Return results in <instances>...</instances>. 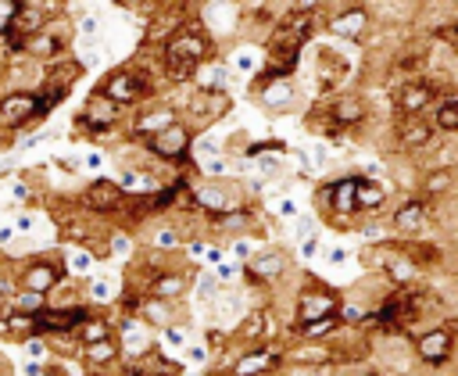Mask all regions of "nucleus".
I'll list each match as a JSON object with an SVG mask.
<instances>
[{"label": "nucleus", "instance_id": "f257e3e1", "mask_svg": "<svg viewBox=\"0 0 458 376\" xmlns=\"http://www.w3.org/2000/svg\"><path fill=\"white\" fill-rule=\"evenodd\" d=\"M211 50H215V43H211V36H208L204 25H197V21L179 25V29L161 43V64H165V75H168L172 82L193 79V72H197L204 61L215 57Z\"/></svg>", "mask_w": 458, "mask_h": 376}, {"label": "nucleus", "instance_id": "f03ea898", "mask_svg": "<svg viewBox=\"0 0 458 376\" xmlns=\"http://www.w3.org/2000/svg\"><path fill=\"white\" fill-rule=\"evenodd\" d=\"M97 93L107 97L111 104H118V107L125 111V107L147 100V97L154 93V82H150L147 72H136V68H114V72H107V75L100 79Z\"/></svg>", "mask_w": 458, "mask_h": 376}, {"label": "nucleus", "instance_id": "7ed1b4c3", "mask_svg": "<svg viewBox=\"0 0 458 376\" xmlns=\"http://www.w3.org/2000/svg\"><path fill=\"white\" fill-rule=\"evenodd\" d=\"M64 276H68V269H64V261L57 258H32V261H25L21 269H18V290H29V294H39V297H47L50 290H57L61 283H64Z\"/></svg>", "mask_w": 458, "mask_h": 376}, {"label": "nucleus", "instance_id": "20e7f679", "mask_svg": "<svg viewBox=\"0 0 458 376\" xmlns=\"http://www.w3.org/2000/svg\"><path fill=\"white\" fill-rule=\"evenodd\" d=\"M190 147H193V132L190 125L175 122L168 129H161L157 136H147L143 140V150L161 158V161H190Z\"/></svg>", "mask_w": 458, "mask_h": 376}, {"label": "nucleus", "instance_id": "39448f33", "mask_svg": "<svg viewBox=\"0 0 458 376\" xmlns=\"http://www.w3.org/2000/svg\"><path fill=\"white\" fill-rule=\"evenodd\" d=\"M454 340H458V337H454L451 326H433V329L419 333V337L411 340V347H415V358H419L422 365L440 369V365L451 362V355H454Z\"/></svg>", "mask_w": 458, "mask_h": 376}, {"label": "nucleus", "instance_id": "423d86ee", "mask_svg": "<svg viewBox=\"0 0 458 376\" xmlns=\"http://www.w3.org/2000/svg\"><path fill=\"white\" fill-rule=\"evenodd\" d=\"M437 100H440V93H437V86L426 75L404 79V86L397 90V111H401V118H422L426 111H433Z\"/></svg>", "mask_w": 458, "mask_h": 376}, {"label": "nucleus", "instance_id": "0eeeda50", "mask_svg": "<svg viewBox=\"0 0 458 376\" xmlns=\"http://www.w3.org/2000/svg\"><path fill=\"white\" fill-rule=\"evenodd\" d=\"M329 315H340V297L326 286H308L301 297H297V329L301 326H311L318 319H329Z\"/></svg>", "mask_w": 458, "mask_h": 376}, {"label": "nucleus", "instance_id": "6e6552de", "mask_svg": "<svg viewBox=\"0 0 458 376\" xmlns=\"http://www.w3.org/2000/svg\"><path fill=\"white\" fill-rule=\"evenodd\" d=\"M354 190H358V175H344V179L326 183V186L318 190V201H322V208H326L333 218H347V215H358Z\"/></svg>", "mask_w": 458, "mask_h": 376}, {"label": "nucleus", "instance_id": "1a4fd4ad", "mask_svg": "<svg viewBox=\"0 0 458 376\" xmlns=\"http://www.w3.org/2000/svg\"><path fill=\"white\" fill-rule=\"evenodd\" d=\"M190 201H193V208L208 211L211 218H222V215H229V211H236V208H240V204H236V197H233V190H229L225 183H215V179H208V183L193 186Z\"/></svg>", "mask_w": 458, "mask_h": 376}, {"label": "nucleus", "instance_id": "9d476101", "mask_svg": "<svg viewBox=\"0 0 458 376\" xmlns=\"http://www.w3.org/2000/svg\"><path fill=\"white\" fill-rule=\"evenodd\" d=\"M36 122V93L32 90H11L0 97V129H21Z\"/></svg>", "mask_w": 458, "mask_h": 376}, {"label": "nucleus", "instance_id": "9b49d317", "mask_svg": "<svg viewBox=\"0 0 458 376\" xmlns=\"http://www.w3.org/2000/svg\"><path fill=\"white\" fill-rule=\"evenodd\" d=\"M286 269H290V258H286L283 251H276V247H265V251H258V254L247 258L243 276H247L250 283H276Z\"/></svg>", "mask_w": 458, "mask_h": 376}, {"label": "nucleus", "instance_id": "f8f14e48", "mask_svg": "<svg viewBox=\"0 0 458 376\" xmlns=\"http://www.w3.org/2000/svg\"><path fill=\"white\" fill-rule=\"evenodd\" d=\"M369 25H372V14H369V7H344V11H336L329 21H326V29L333 32V36H340V39H351V43H358L365 32H369Z\"/></svg>", "mask_w": 458, "mask_h": 376}, {"label": "nucleus", "instance_id": "ddd939ff", "mask_svg": "<svg viewBox=\"0 0 458 376\" xmlns=\"http://www.w3.org/2000/svg\"><path fill=\"white\" fill-rule=\"evenodd\" d=\"M54 21H57V18H50V25H47L43 32H36L32 39H25V50H21V54H29V57H36V61H54V57H61V54L68 50V32H57Z\"/></svg>", "mask_w": 458, "mask_h": 376}, {"label": "nucleus", "instance_id": "4468645a", "mask_svg": "<svg viewBox=\"0 0 458 376\" xmlns=\"http://www.w3.org/2000/svg\"><path fill=\"white\" fill-rule=\"evenodd\" d=\"M122 118V107L118 104H111L107 97H100V93H93L89 100H86V107H82V125H86V132H107V129H114V122Z\"/></svg>", "mask_w": 458, "mask_h": 376}, {"label": "nucleus", "instance_id": "2eb2a0df", "mask_svg": "<svg viewBox=\"0 0 458 376\" xmlns=\"http://www.w3.org/2000/svg\"><path fill=\"white\" fill-rule=\"evenodd\" d=\"M390 226L401 233V236H419L422 226H426V201L422 197H408L394 208L390 215Z\"/></svg>", "mask_w": 458, "mask_h": 376}, {"label": "nucleus", "instance_id": "dca6fc26", "mask_svg": "<svg viewBox=\"0 0 458 376\" xmlns=\"http://www.w3.org/2000/svg\"><path fill=\"white\" fill-rule=\"evenodd\" d=\"M175 122H179V111H175L172 104H161V107H143V111L136 115V122H132V136L147 140V136H157L161 129H168V125H175Z\"/></svg>", "mask_w": 458, "mask_h": 376}, {"label": "nucleus", "instance_id": "f3484780", "mask_svg": "<svg viewBox=\"0 0 458 376\" xmlns=\"http://www.w3.org/2000/svg\"><path fill=\"white\" fill-rule=\"evenodd\" d=\"M279 362H283V351L254 347V351H247V355H240V358H236V365H233V372H229V376H265V372L279 369Z\"/></svg>", "mask_w": 458, "mask_h": 376}, {"label": "nucleus", "instance_id": "a211bd4d", "mask_svg": "<svg viewBox=\"0 0 458 376\" xmlns=\"http://www.w3.org/2000/svg\"><path fill=\"white\" fill-rule=\"evenodd\" d=\"M390 254L383 258V276L394 283V286H401V290H408L422 272H419V265L404 254V251H397V247H386Z\"/></svg>", "mask_w": 458, "mask_h": 376}, {"label": "nucleus", "instance_id": "6ab92c4d", "mask_svg": "<svg viewBox=\"0 0 458 376\" xmlns=\"http://www.w3.org/2000/svg\"><path fill=\"white\" fill-rule=\"evenodd\" d=\"M122 201H125V193H122V186H118L114 179H97V183H89V186H86V197H82V204H86L89 211H114Z\"/></svg>", "mask_w": 458, "mask_h": 376}, {"label": "nucleus", "instance_id": "aec40b11", "mask_svg": "<svg viewBox=\"0 0 458 376\" xmlns=\"http://www.w3.org/2000/svg\"><path fill=\"white\" fill-rule=\"evenodd\" d=\"M118 358H122L118 337H107V340H97V344H82V347H79V362H82L86 369H107V365H114Z\"/></svg>", "mask_w": 458, "mask_h": 376}, {"label": "nucleus", "instance_id": "412c9836", "mask_svg": "<svg viewBox=\"0 0 458 376\" xmlns=\"http://www.w3.org/2000/svg\"><path fill=\"white\" fill-rule=\"evenodd\" d=\"M433 132H437V129H433L426 118H401V125H397V143H401L404 150H422V147H429Z\"/></svg>", "mask_w": 458, "mask_h": 376}, {"label": "nucleus", "instance_id": "4be33fe9", "mask_svg": "<svg viewBox=\"0 0 458 376\" xmlns=\"http://www.w3.org/2000/svg\"><path fill=\"white\" fill-rule=\"evenodd\" d=\"M258 100L268 107V111H283L293 104V82L290 79H272V82H258L254 86Z\"/></svg>", "mask_w": 458, "mask_h": 376}, {"label": "nucleus", "instance_id": "5701e85b", "mask_svg": "<svg viewBox=\"0 0 458 376\" xmlns=\"http://www.w3.org/2000/svg\"><path fill=\"white\" fill-rule=\"evenodd\" d=\"M190 286V279L182 272H157L150 283H147V297L154 301H172V297H182Z\"/></svg>", "mask_w": 458, "mask_h": 376}, {"label": "nucleus", "instance_id": "b1692460", "mask_svg": "<svg viewBox=\"0 0 458 376\" xmlns=\"http://www.w3.org/2000/svg\"><path fill=\"white\" fill-rule=\"evenodd\" d=\"M329 118H333V132L351 129V125H358L365 118V104L358 97H340V100L329 104Z\"/></svg>", "mask_w": 458, "mask_h": 376}, {"label": "nucleus", "instance_id": "393cba45", "mask_svg": "<svg viewBox=\"0 0 458 376\" xmlns=\"http://www.w3.org/2000/svg\"><path fill=\"white\" fill-rule=\"evenodd\" d=\"M283 362H301V365H311V369H326L333 362V351L326 344H315V340H301L297 351H283Z\"/></svg>", "mask_w": 458, "mask_h": 376}, {"label": "nucleus", "instance_id": "a878e982", "mask_svg": "<svg viewBox=\"0 0 458 376\" xmlns=\"http://www.w3.org/2000/svg\"><path fill=\"white\" fill-rule=\"evenodd\" d=\"M107 337H118V326L111 322V315H89L82 326H79V333H75V344L82 347V344H97V340H107Z\"/></svg>", "mask_w": 458, "mask_h": 376}, {"label": "nucleus", "instance_id": "bb28decb", "mask_svg": "<svg viewBox=\"0 0 458 376\" xmlns=\"http://www.w3.org/2000/svg\"><path fill=\"white\" fill-rule=\"evenodd\" d=\"M354 201H358V211H379V208L386 204V186H383V183H376V179L358 175Z\"/></svg>", "mask_w": 458, "mask_h": 376}, {"label": "nucleus", "instance_id": "cd10ccee", "mask_svg": "<svg viewBox=\"0 0 458 376\" xmlns=\"http://www.w3.org/2000/svg\"><path fill=\"white\" fill-rule=\"evenodd\" d=\"M429 115H433V118H429L433 129H440V132H458V97L437 100Z\"/></svg>", "mask_w": 458, "mask_h": 376}, {"label": "nucleus", "instance_id": "c85d7f7f", "mask_svg": "<svg viewBox=\"0 0 458 376\" xmlns=\"http://www.w3.org/2000/svg\"><path fill=\"white\" fill-rule=\"evenodd\" d=\"M140 322H150V326H172L175 322V312H172V304L168 301H154V297H143V304H140V315H136Z\"/></svg>", "mask_w": 458, "mask_h": 376}, {"label": "nucleus", "instance_id": "c756f323", "mask_svg": "<svg viewBox=\"0 0 458 376\" xmlns=\"http://www.w3.org/2000/svg\"><path fill=\"white\" fill-rule=\"evenodd\" d=\"M451 190V168H429L426 179H422V201H433V197H444Z\"/></svg>", "mask_w": 458, "mask_h": 376}, {"label": "nucleus", "instance_id": "7c9ffc66", "mask_svg": "<svg viewBox=\"0 0 458 376\" xmlns=\"http://www.w3.org/2000/svg\"><path fill=\"white\" fill-rule=\"evenodd\" d=\"M401 251L419 265V272H422V269H429V265H437V261L444 258L437 244H408V247H401Z\"/></svg>", "mask_w": 458, "mask_h": 376}, {"label": "nucleus", "instance_id": "2f4dec72", "mask_svg": "<svg viewBox=\"0 0 458 376\" xmlns=\"http://www.w3.org/2000/svg\"><path fill=\"white\" fill-rule=\"evenodd\" d=\"M336 329H340V315H329V319H318V322H311V326H301L297 337H301V340H315V344H322L326 333H336Z\"/></svg>", "mask_w": 458, "mask_h": 376}, {"label": "nucleus", "instance_id": "473e14b6", "mask_svg": "<svg viewBox=\"0 0 458 376\" xmlns=\"http://www.w3.org/2000/svg\"><path fill=\"white\" fill-rule=\"evenodd\" d=\"M21 7H25V0H0V36H7L14 29Z\"/></svg>", "mask_w": 458, "mask_h": 376}, {"label": "nucleus", "instance_id": "72a5a7b5", "mask_svg": "<svg viewBox=\"0 0 458 376\" xmlns=\"http://www.w3.org/2000/svg\"><path fill=\"white\" fill-rule=\"evenodd\" d=\"M57 376H89V369L79 362V358H54V365H50Z\"/></svg>", "mask_w": 458, "mask_h": 376}, {"label": "nucleus", "instance_id": "f704fd0d", "mask_svg": "<svg viewBox=\"0 0 458 376\" xmlns=\"http://www.w3.org/2000/svg\"><path fill=\"white\" fill-rule=\"evenodd\" d=\"M111 297H114V286H111L104 276L89 279V301H111Z\"/></svg>", "mask_w": 458, "mask_h": 376}, {"label": "nucleus", "instance_id": "c9c22d12", "mask_svg": "<svg viewBox=\"0 0 458 376\" xmlns=\"http://www.w3.org/2000/svg\"><path fill=\"white\" fill-rule=\"evenodd\" d=\"M64 269H72V272H89V269H93V254L72 251V254L64 258Z\"/></svg>", "mask_w": 458, "mask_h": 376}, {"label": "nucleus", "instance_id": "e433bc0d", "mask_svg": "<svg viewBox=\"0 0 458 376\" xmlns=\"http://www.w3.org/2000/svg\"><path fill=\"white\" fill-rule=\"evenodd\" d=\"M14 294H18V279H14V276H0V308L11 304Z\"/></svg>", "mask_w": 458, "mask_h": 376}, {"label": "nucleus", "instance_id": "4c0bfd02", "mask_svg": "<svg viewBox=\"0 0 458 376\" xmlns=\"http://www.w3.org/2000/svg\"><path fill=\"white\" fill-rule=\"evenodd\" d=\"M422 61H426V54L415 50V54H404V57L397 61V68H401V72H415V68H422Z\"/></svg>", "mask_w": 458, "mask_h": 376}, {"label": "nucleus", "instance_id": "58836bf2", "mask_svg": "<svg viewBox=\"0 0 458 376\" xmlns=\"http://www.w3.org/2000/svg\"><path fill=\"white\" fill-rule=\"evenodd\" d=\"M165 344H168V347H172V344H175V347H182V344H186L182 326H168V329H165Z\"/></svg>", "mask_w": 458, "mask_h": 376}, {"label": "nucleus", "instance_id": "ea45409f", "mask_svg": "<svg viewBox=\"0 0 458 376\" xmlns=\"http://www.w3.org/2000/svg\"><path fill=\"white\" fill-rule=\"evenodd\" d=\"M179 244V233L175 229H161L157 233V247H175Z\"/></svg>", "mask_w": 458, "mask_h": 376}, {"label": "nucleus", "instance_id": "a19ab883", "mask_svg": "<svg viewBox=\"0 0 458 376\" xmlns=\"http://www.w3.org/2000/svg\"><path fill=\"white\" fill-rule=\"evenodd\" d=\"M11 236H14V229H0V244H11Z\"/></svg>", "mask_w": 458, "mask_h": 376}, {"label": "nucleus", "instance_id": "79ce46f5", "mask_svg": "<svg viewBox=\"0 0 458 376\" xmlns=\"http://www.w3.org/2000/svg\"><path fill=\"white\" fill-rule=\"evenodd\" d=\"M351 376H379V372H372V369H361V372H351Z\"/></svg>", "mask_w": 458, "mask_h": 376}, {"label": "nucleus", "instance_id": "37998d69", "mask_svg": "<svg viewBox=\"0 0 458 376\" xmlns=\"http://www.w3.org/2000/svg\"><path fill=\"white\" fill-rule=\"evenodd\" d=\"M311 376H326V372H311Z\"/></svg>", "mask_w": 458, "mask_h": 376}, {"label": "nucleus", "instance_id": "c03bdc74", "mask_svg": "<svg viewBox=\"0 0 458 376\" xmlns=\"http://www.w3.org/2000/svg\"><path fill=\"white\" fill-rule=\"evenodd\" d=\"M0 376H7V372H4V369H0Z\"/></svg>", "mask_w": 458, "mask_h": 376}]
</instances>
